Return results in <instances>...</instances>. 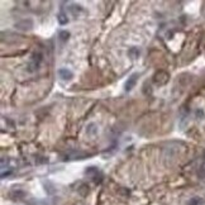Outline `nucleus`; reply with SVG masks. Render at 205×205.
<instances>
[{
    "label": "nucleus",
    "mask_w": 205,
    "mask_h": 205,
    "mask_svg": "<svg viewBox=\"0 0 205 205\" xmlns=\"http://www.w3.org/2000/svg\"><path fill=\"white\" fill-rule=\"evenodd\" d=\"M138 77H139V75H138L137 72L132 74L129 77H128V80L125 81V84H124V90H125V91H131V90L136 86V82H137Z\"/></svg>",
    "instance_id": "1"
},
{
    "label": "nucleus",
    "mask_w": 205,
    "mask_h": 205,
    "mask_svg": "<svg viewBox=\"0 0 205 205\" xmlns=\"http://www.w3.org/2000/svg\"><path fill=\"white\" fill-rule=\"evenodd\" d=\"M167 80H169V75L166 74L165 71H158V72L155 75V82L158 84V85L167 82Z\"/></svg>",
    "instance_id": "2"
},
{
    "label": "nucleus",
    "mask_w": 205,
    "mask_h": 205,
    "mask_svg": "<svg viewBox=\"0 0 205 205\" xmlns=\"http://www.w3.org/2000/svg\"><path fill=\"white\" fill-rule=\"evenodd\" d=\"M58 76L62 80H65V81H70L71 79L74 77V74H72V71H71V70L62 67V69L58 70Z\"/></svg>",
    "instance_id": "3"
},
{
    "label": "nucleus",
    "mask_w": 205,
    "mask_h": 205,
    "mask_svg": "<svg viewBox=\"0 0 205 205\" xmlns=\"http://www.w3.org/2000/svg\"><path fill=\"white\" fill-rule=\"evenodd\" d=\"M41 61H42V55H41V53H33V56H32V61H31V66L33 67V70L39 67Z\"/></svg>",
    "instance_id": "4"
},
{
    "label": "nucleus",
    "mask_w": 205,
    "mask_h": 205,
    "mask_svg": "<svg viewBox=\"0 0 205 205\" xmlns=\"http://www.w3.org/2000/svg\"><path fill=\"white\" fill-rule=\"evenodd\" d=\"M32 26H33V23H32V20L31 19H28V20H23V22H19L18 24L15 26L18 29H23V31H29L31 28H32Z\"/></svg>",
    "instance_id": "5"
},
{
    "label": "nucleus",
    "mask_w": 205,
    "mask_h": 205,
    "mask_svg": "<svg viewBox=\"0 0 205 205\" xmlns=\"http://www.w3.org/2000/svg\"><path fill=\"white\" fill-rule=\"evenodd\" d=\"M85 174L89 175V176H93L94 180L96 181V176H98V174H99V170H98L96 167H88L86 171H85Z\"/></svg>",
    "instance_id": "6"
},
{
    "label": "nucleus",
    "mask_w": 205,
    "mask_h": 205,
    "mask_svg": "<svg viewBox=\"0 0 205 205\" xmlns=\"http://www.w3.org/2000/svg\"><path fill=\"white\" fill-rule=\"evenodd\" d=\"M57 20H58V23L60 24H62V26H65V24H67V22H69V19H67V15L63 13V12H61L58 15H57Z\"/></svg>",
    "instance_id": "7"
},
{
    "label": "nucleus",
    "mask_w": 205,
    "mask_h": 205,
    "mask_svg": "<svg viewBox=\"0 0 205 205\" xmlns=\"http://www.w3.org/2000/svg\"><path fill=\"white\" fill-rule=\"evenodd\" d=\"M98 132V127L94 124V123H91V124H89L88 128H86V133L88 134H95V133Z\"/></svg>",
    "instance_id": "8"
},
{
    "label": "nucleus",
    "mask_w": 205,
    "mask_h": 205,
    "mask_svg": "<svg viewBox=\"0 0 205 205\" xmlns=\"http://www.w3.org/2000/svg\"><path fill=\"white\" fill-rule=\"evenodd\" d=\"M58 37H60V39L62 41V42H66V41L69 39V37H70V33L67 31H62V32H60Z\"/></svg>",
    "instance_id": "9"
},
{
    "label": "nucleus",
    "mask_w": 205,
    "mask_h": 205,
    "mask_svg": "<svg viewBox=\"0 0 205 205\" xmlns=\"http://www.w3.org/2000/svg\"><path fill=\"white\" fill-rule=\"evenodd\" d=\"M203 203V200L201 199H199V198H194V199H191L189 201V205H200Z\"/></svg>",
    "instance_id": "10"
},
{
    "label": "nucleus",
    "mask_w": 205,
    "mask_h": 205,
    "mask_svg": "<svg viewBox=\"0 0 205 205\" xmlns=\"http://www.w3.org/2000/svg\"><path fill=\"white\" fill-rule=\"evenodd\" d=\"M129 53L132 55V58H137V57L139 56V51H138L137 48H132V50L129 51Z\"/></svg>",
    "instance_id": "11"
}]
</instances>
